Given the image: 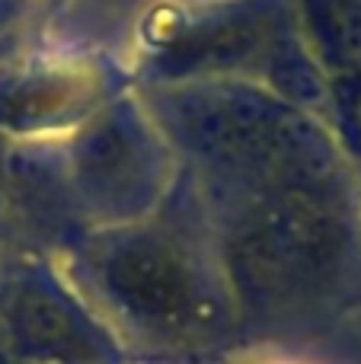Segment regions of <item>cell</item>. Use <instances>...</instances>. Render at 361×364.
I'll return each mask as SVG.
<instances>
[{"label": "cell", "mask_w": 361, "mask_h": 364, "mask_svg": "<svg viewBox=\"0 0 361 364\" xmlns=\"http://www.w3.org/2000/svg\"><path fill=\"white\" fill-rule=\"evenodd\" d=\"M13 339L38 358H77L90 348V336L61 297L42 288H19L6 304Z\"/></svg>", "instance_id": "obj_1"}]
</instances>
